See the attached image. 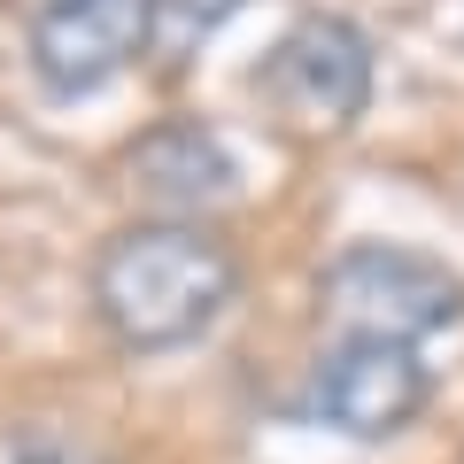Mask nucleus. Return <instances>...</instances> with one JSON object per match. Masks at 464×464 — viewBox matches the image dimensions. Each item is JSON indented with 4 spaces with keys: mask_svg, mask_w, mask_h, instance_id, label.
I'll use <instances>...</instances> for the list:
<instances>
[{
    "mask_svg": "<svg viewBox=\"0 0 464 464\" xmlns=\"http://www.w3.org/2000/svg\"><path fill=\"white\" fill-rule=\"evenodd\" d=\"M232 295H240V256L194 217L124 225L93 264V310L132 356L201 341Z\"/></svg>",
    "mask_w": 464,
    "mask_h": 464,
    "instance_id": "nucleus-1",
    "label": "nucleus"
},
{
    "mask_svg": "<svg viewBox=\"0 0 464 464\" xmlns=\"http://www.w3.org/2000/svg\"><path fill=\"white\" fill-rule=\"evenodd\" d=\"M325 295L348 317V333H387V341H433L464 325V279L449 264L395 240H356L325 264Z\"/></svg>",
    "mask_w": 464,
    "mask_h": 464,
    "instance_id": "nucleus-2",
    "label": "nucleus"
},
{
    "mask_svg": "<svg viewBox=\"0 0 464 464\" xmlns=\"http://www.w3.org/2000/svg\"><path fill=\"white\" fill-rule=\"evenodd\" d=\"M264 101L310 140H333L348 132L372 101V39L356 32L348 16H302L279 47L264 54L256 70Z\"/></svg>",
    "mask_w": 464,
    "mask_h": 464,
    "instance_id": "nucleus-3",
    "label": "nucleus"
},
{
    "mask_svg": "<svg viewBox=\"0 0 464 464\" xmlns=\"http://www.w3.org/2000/svg\"><path fill=\"white\" fill-rule=\"evenodd\" d=\"M310 402L325 426H341L348 441H395L402 426H418L433 402V372L418 364L411 341H387V333H341V341L317 356Z\"/></svg>",
    "mask_w": 464,
    "mask_h": 464,
    "instance_id": "nucleus-4",
    "label": "nucleus"
},
{
    "mask_svg": "<svg viewBox=\"0 0 464 464\" xmlns=\"http://www.w3.org/2000/svg\"><path fill=\"white\" fill-rule=\"evenodd\" d=\"M155 47V0H47L32 16V70L47 93L78 101Z\"/></svg>",
    "mask_w": 464,
    "mask_h": 464,
    "instance_id": "nucleus-5",
    "label": "nucleus"
},
{
    "mask_svg": "<svg viewBox=\"0 0 464 464\" xmlns=\"http://www.w3.org/2000/svg\"><path fill=\"white\" fill-rule=\"evenodd\" d=\"M232 155L217 132H201V124H155L148 140L132 148V186L140 194H155L163 209H201V201H225L232 194Z\"/></svg>",
    "mask_w": 464,
    "mask_h": 464,
    "instance_id": "nucleus-6",
    "label": "nucleus"
},
{
    "mask_svg": "<svg viewBox=\"0 0 464 464\" xmlns=\"http://www.w3.org/2000/svg\"><path fill=\"white\" fill-rule=\"evenodd\" d=\"M240 8H248V0H155V39H163V47H201V39H217Z\"/></svg>",
    "mask_w": 464,
    "mask_h": 464,
    "instance_id": "nucleus-7",
    "label": "nucleus"
},
{
    "mask_svg": "<svg viewBox=\"0 0 464 464\" xmlns=\"http://www.w3.org/2000/svg\"><path fill=\"white\" fill-rule=\"evenodd\" d=\"M16 464H93V457L70 449V441H54V433H24V441H16Z\"/></svg>",
    "mask_w": 464,
    "mask_h": 464,
    "instance_id": "nucleus-8",
    "label": "nucleus"
}]
</instances>
